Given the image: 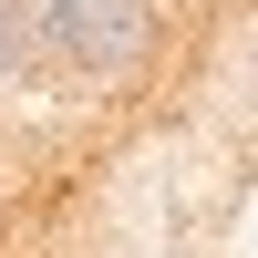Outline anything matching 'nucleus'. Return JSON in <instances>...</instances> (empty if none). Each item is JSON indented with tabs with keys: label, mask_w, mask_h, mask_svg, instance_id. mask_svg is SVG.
I'll list each match as a JSON object with an SVG mask.
<instances>
[{
	"label": "nucleus",
	"mask_w": 258,
	"mask_h": 258,
	"mask_svg": "<svg viewBox=\"0 0 258 258\" xmlns=\"http://www.w3.org/2000/svg\"><path fill=\"white\" fill-rule=\"evenodd\" d=\"M41 41H52L73 73H145V52H155V0H41Z\"/></svg>",
	"instance_id": "nucleus-1"
},
{
	"label": "nucleus",
	"mask_w": 258,
	"mask_h": 258,
	"mask_svg": "<svg viewBox=\"0 0 258 258\" xmlns=\"http://www.w3.org/2000/svg\"><path fill=\"white\" fill-rule=\"evenodd\" d=\"M31 41H41V11H31V0H0V73H11Z\"/></svg>",
	"instance_id": "nucleus-2"
}]
</instances>
